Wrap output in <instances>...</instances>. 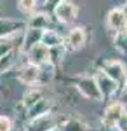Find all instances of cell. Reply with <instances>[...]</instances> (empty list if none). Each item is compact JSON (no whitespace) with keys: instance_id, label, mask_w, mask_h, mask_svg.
Returning a JSON list of instances; mask_svg holds the SVG:
<instances>
[{"instance_id":"obj_12","label":"cell","mask_w":127,"mask_h":131,"mask_svg":"<svg viewBox=\"0 0 127 131\" xmlns=\"http://www.w3.org/2000/svg\"><path fill=\"white\" fill-rule=\"evenodd\" d=\"M127 33H124V31H118L117 39H115V46H117L120 51H127Z\"/></svg>"},{"instance_id":"obj_1","label":"cell","mask_w":127,"mask_h":131,"mask_svg":"<svg viewBox=\"0 0 127 131\" xmlns=\"http://www.w3.org/2000/svg\"><path fill=\"white\" fill-rule=\"evenodd\" d=\"M77 7L71 4V2H61L59 5H56L54 9V14L58 16V19L61 23H70L77 18Z\"/></svg>"},{"instance_id":"obj_11","label":"cell","mask_w":127,"mask_h":131,"mask_svg":"<svg viewBox=\"0 0 127 131\" xmlns=\"http://www.w3.org/2000/svg\"><path fill=\"white\" fill-rule=\"evenodd\" d=\"M63 131H85V126L78 121H68L63 126Z\"/></svg>"},{"instance_id":"obj_17","label":"cell","mask_w":127,"mask_h":131,"mask_svg":"<svg viewBox=\"0 0 127 131\" xmlns=\"http://www.w3.org/2000/svg\"><path fill=\"white\" fill-rule=\"evenodd\" d=\"M49 4H52V5H59L61 4V0H47Z\"/></svg>"},{"instance_id":"obj_10","label":"cell","mask_w":127,"mask_h":131,"mask_svg":"<svg viewBox=\"0 0 127 131\" xmlns=\"http://www.w3.org/2000/svg\"><path fill=\"white\" fill-rule=\"evenodd\" d=\"M42 44L45 47H54V46H59L61 44V37H59L56 31L52 30H47V31H42Z\"/></svg>"},{"instance_id":"obj_3","label":"cell","mask_w":127,"mask_h":131,"mask_svg":"<svg viewBox=\"0 0 127 131\" xmlns=\"http://www.w3.org/2000/svg\"><path fill=\"white\" fill-rule=\"evenodd\" d=\"M78 89L87 98H92V100H99L101 98V91H99L98 84L92 79H82V81L78 82Z\"/></svg>"},{"instance_id":"obj_5","label":"cell","mask_w":127,"mask_h":131,"mask_svg":"<svg viewBox=\"0 0 127 131\" xmlns=\"http://www.w3.org/2000/svg\"><path fill=\"white\" fill-rule=\"evenodd\" d=\"M127 25V16L124 14L122 9H113L110 14H108V26L111 30L122 31V28Z\"/></svg>"},{"instance_id":"obj_16","label":"cell","mask_w":127,"mask_h":131,"mask_svg":"<svg viewBox=\"0 0 127 131\" xmlns=\"http://www.w3.org/2000/svg\"><path fill=\"white\" fill-rule=\"evenodd\" d=\"M117 126L120 128V131H127V114H124V115H122V119L118 121Z\"/></svg>"},{"instance_id":"obj_15","label":"cell","mask_w":127,"mask_h":131,"mask_svg":"<svg viewBox=\"0 0 127 131\" xmlns=\"http://www.w3.org/2000/svg\"><path fill=\"white\" fill-rule=\"evenodd\" d=\"M10 58H12L10 54H5V56H2V58H0V68H9L10 61H12Z\"/></svg>"},{"instance_id":"obj_7","label":"cell","mask_w":127,"mask_h":131,"mask_svg":"<svg viewBox=\"0 0 127 131\" xmlns=\"http://www.w3.org/2000/svg\"><path fill=\"white\" fill-rule=\"evenodd\" d=\"M105 73H106L113 82H124V79H125V72L122 68V65L117 63V61L108 63L106 68H105Z\"/></svg>"},{"instance_id":"obj_6","label":"cell","mask_w":127,"mask_h":131,"mask_svg":"<svg viewBox=\"0 0 127 131\" xmlns=\"http://www.w3.org/2000/svg\"><path fill=\"white\" fill-rule=\"evenodd\" d=\"M39 67H35V65H26V67H23L19 70V81L24 82V84H33V82H37V79H39Z\"/></svg>"},{"instance_id":"obj_8","label":"cell","mask_w":127,"mask_h":131,"mask_svg":"<svg viewBox=\"0 0 127 131\" xmlns=\"http://www.w3.org/2000/svg\"><path fill=\"white\" fill-rule=\"evenodd\" d=\"M66 42H68V46L71 49H80L84 46V42H85V33H84V30L82 28H73V30L70 31Z\"/></svg>"},{"instance_id":"obj_4","label":"cell","mask_w":127,"mask_h":131,"mask_svg":"<svg viewBox=\"0 0 127 131\" xmlns=\"http://www.w3.org/2000/svg\"><path fill=\"white\" fill-rule=\"evenodd\" d=\"M30 60H31V65L39 67L40 63L49 60V47H45L42 42L40 44H35L31 49H30Z\"/></svg>"},{"instance_id":"obj_14","label":"cell","mask_w":127,"mask_h":131,"mask_svg":"<svg viewBox=\"0 0 127 131\" xmlns=\"http://www.w3.org/2000/svg\"><path fill=\"white\" fill-rule=\"evenodd\" d=\"M0 131H10V121L4 115H0Z\"/></svg>"},{"instance_id":"obj_9","label":"cell","mask_w":127,"mask_h":131,"mask_svg":"<svg viewBox=\"0 0 127 131\" xmlns=\"http://www.w3.org/2000/svg\"><path fill=\"white\" fill-rule=\"evenodd\" d=\"M96 84H99L98 88H99V91H101V94H111V93L115 91V82L111 81L106 73H101L98 77V82H96Z\"/></svg>"},{"instance_id":"obj_2","label":"cell","mask_w":127,"mask_h":131,"mask_svg":"<svg viewBox=\"0 0 127 131\" xmlns=\"http://www.w3.org/2000/svg\"><path fill=\"white\" fill-rule=\"evenodd\" d=\"M124 114H125V112L122 108V105H120V103H113V105L108 107L106 114H105V117H103V122L106 124L108 128H113V126L118 124V121L122 119Z\"/></svg>"},{"instance_id":"obj_13","label":"cell","mask_w":127,"mask_h":131,"mask_svg":"<svg viewBox=\"0 0 127 131\" xmlns=\"http://www.w3.org/2000/svg\"><path fill=\"white\" fill-rule=\"evenodd\" d=\"M19 7L23 10H26V12H28V10H31L33 7H35V0H21V2H19Z\"/></svg>"}]
</instances>
